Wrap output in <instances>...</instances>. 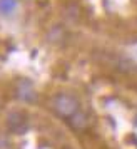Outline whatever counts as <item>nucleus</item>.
Segmentation results:
<instances>
[{
	"mask_svg": "<svg viewBox=\"0 0 137 149\" xmlns=\"http://www.w3.org/2000/svg\"><path fill=\"white\" fill-rule=\"evenodd\" d=\"M65 37H67V34H65V29L62 27V25L50 27V30H48V34H47L48 42H52V44H59V42L65 40Z\"/></svg>",
	"mask_w": 137,
	"mask_h": 149,
	"instance_id": "39448f33",
	"label": "nucleus"
},
{
	"mask_svg": "<svg viewBox=\"0 0 137 149\" xmlns=\"http://www.w3.org/2000/svg\"><path fill=\"white\" fill-rule=\"evenodd\" d=\"M67 121H68V126L74 131H77V132H82V131H85L89 127V116L85 114L82 109H79L74 116L68 117Z\"/></svg>",
	"mask_w": 137,
	"mask_h": 149,
	"instance_id": "20e7f679",
	"label": "nucleus"
},
{
	"mask_svg": "<svg viewBox=\"0 0 137 149\" xmlns=\"http://www.w3.org/2000/svg\"><path fill=\"white\" fill-rule=\"evenodd\" d=\"M27 116L20 112V111H14L7 116V129L10 132H15V134H20L27 129Z\"/></svg>",
	"mask_w": 137,
	"mask_h": 149,
	"instance_id": "f03ea898",
	"label": "nucleus"
},
{
	"mask_svg": "<svg viewBox=\"0 0 137 149\" xmlns=\"http://www.w3.org/2000/svg\"><path fill=\"white\" fill-rule=\"evenodd\" d=\"M50 107L55 114L62 119H68L70 116H74L80 109V102L74 94L70 92H59L52 97Z\"/></svg>",
	"mask_w": 137,
	"mask_h": 149,
	"instance_id": "f257e3e1",
	"label": "nucleus"
},
{
	"mask_svg": "<svg viewBox=\"0 0 137 149\" xmlns=\"http://www.w3.org/2000/svg\"><path fill=\"white\" fill-rule=\"evenodd\" d=\"M14 8H15V0H0V12L2 14H8Z\"/></svg>",
	"mask_w": 137,
	"mask_h": 149,
	"instance_id": "423d86ee",
	"label": "nucleus"
},
{
	"mask_svg": "<svg viewBox=\"0 0 137 149\" xmlns=\"http://www.w3.org/2000/svg\"><path fill=\"white\" fill-rule=\"evenodd\" d=\"M15 94L17 97L24 102H34L37 99V92H35L34 86H32V82L27 81V79H22V81L17 82V86H15Z\"/></svg>",
	"mask_w": 137,
	"mask_h": 149,
	"instance_id": "7ed1b4c3",
	"label": "nucleus"
}]
</instances>
